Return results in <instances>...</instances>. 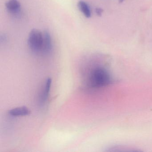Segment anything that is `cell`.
<instances>
[{"label": "cell", "mask_w": 152, "mask_h": 152, "mask_svg": "<svg viewBox=\"0 0 152 152\" xmlns=\"http://www.w3.org/2000/svg\"><path fill=\"white\" fill-rule=\"evenodd\" d=\"M111 82V77L108 72L102 68L94 69L89 78L91 86L93 88H101L108 85Z\"/></svg>", "instance_id": "obj_1"}, {"label": "cell", "mask_w": 152, "mask_h": 152, "mask_svg": "<svg viewBox=\"0 0 152 152\" xmlns=\"http://www.w3.org/2000/svg\"><path fill=\"white\" fill-rule=\"evenodd\" d=\"M43 42V33L37 29H34L29 34L28 44L32 51L35 53L42 52Z\"/></svg>", "instance_id": "obj_2"}, {"label": "cell", "mask_w": 152, "mask_h": 152, "mask_svg": "<svg viewBox=\"0 0 152 152\" xmlns=\"http://www.w3.org/2000/svg\"><path fill=\"white\" fill-rule=\"evenodd\" d=\"M43 33V42H42V53L48 54L51 52L52 49V40L49 32L48 31H44Z\"/></svg>", "instance_id": "obj_3"}, {"label": "cell", "mask_w": 152, "mask_h": 152, "mask_svg": "<svg viewBox=\"0 0 152 152\" xmlns=\"http://www.w3.org/2000/svg\"><path fill=\"white\" fill-rule=\"evenodd\" d=\"M5 5L8 11L12 14L18 13L21 8V5L18 0H9Z\"/></svg>", "instance_id": "obj_4"}, {"label": "cell", "mask_w": 152, "mask_h": 152, "mask_svg": "<svg viewBox=\"0 0 152 152\" xmlns=\"http://www.w3.org/2000/svg\"><path fill=\"white\" fill-rule=\"evenodd\" d=\"M31 113V111L26 107H16L10 110L9 114L13 116H26Z\"/></svg>", "instance_id": "obj_5"}, {"label": "cell", "mask_w": 152, "mask_h": 152, "mask_svg": "<svg viewBox=\"0 0 152 152\" xmlns=\"http://www.w3.org/2000/svg\"><path fill=\"white\" fill-rule=\"evenodd\" d=\"M78 7L81 12L83 13L85 17L90 18L91 16V12L88 4L83 1L78 2Z\"/></svg>", "instance_id": "obj_6"}, {"label": "cell", "mask_w": 152, "mask_h": 152, "mask_svg": "<svg viewBox=\"0 0 152 152\" xmlns=\"http://www.w3.org/2000/svg\"><path fill=\"white\" fill-rule=\"evenodd\" d=\"M51 83H52V80L50 78H48L46 81L45 83V87H44V91L42 96V100L43 101H46L48 99L50 91L51 88Z\"/></svg>", "instance_id": "obj_7"}, {"label": "cell", "mask_w": 152, "mask_h": 152, "mask_svg": "<svg viewBox=\"0 0 152 152\" xmlns=\"http://www.w3.org/2000/svg\"><path fill=\"white\" fill-rule=\"evenodd\" d=\"M103 11H104L103 10L100 8H97L96 9V14L98 16L100 17L102 16Z\"/></svg>", "instance_id": "obj_8"}, {"label": "cell", "mask_w": 152, "mask_h": 152, "mask_svg": "<svg viewBox=\"0 0 152 152\" xmlns=\"http://www.w3.org/2000/svg\"><path fill=\"white\" fill-rule=\"evenodd\" d=\"M124 1V0H119V3H122Z\"/></svg>", "instance_id": "obj_9"}]
</instances>
